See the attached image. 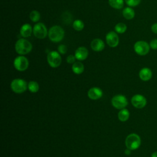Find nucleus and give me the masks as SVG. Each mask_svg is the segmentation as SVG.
Segmentation results:
<instances>
[{
	"label": "nucleus",
	"instance_id": "f257e3e1",
	"mask_svg": "<svg viewBox=\"0 0 157 157\" xmlns=\"http://www.w3.org/2000/svg\"><path fill=\"white\" fill-rule=\"evenodd\" d=\"M33 48L31 43L23 38L19 39L15 44V49L16 52L20 55H24L29 53Z\"/></svg>",
	"mask_w": 157,
	"mask_h": 157
},
{
	"label": "nucleus",
	"instance_id": "f03ea898",
	"mask_svg": "<svg viewBox=\"0 0 157 157\" xmlns=\"http://www.w3.org/2000/svg\"><path fill=\"white\" fill-rule=\"evenodd\" d=\"M48 36L51 41L59 42L61 41L64 37V31L60 26L55 25L50 28Z\"/></svg>",
	"mask_w": 157,
	"mask_h": 157
},
{
	"label": "nucleus",
	"instance_id": "7ed1b4c3",
	"mask_svg": "<svg viewBox=\"0 0 157 157\" xmlns=\"http://www.w3.org/2000/svg\"><path fill=\"white\" fill-rule=\"evenodd\" d=\"M141 144V139L140 136L135 133L129 134L125 139V145L127 148L131 150L137 149Z\"/></svg>",
	"mask_w": 157,
	"mask_h": 157
},
{
	"label": "nucleus",
	"instance_id": "20e7f679",
	"mask_svg": "<svg viewBox=\"0 0 157 157\" xmlns=\"http://www.w3.org/2000/svg\"><path fill=\"white\" fill-rule=\"evenodd\" d=\"M134 52L140 56H145L147 55L150 50V45L144 40H138L134 45Z\"/></svg>",
	"mask_w": 157,
	"mask_h": 157
},
{
	"label": "nucleus",
	"instance_id": "39448f33",
	"mask_svg": "<svg viewBox=\"0 0 157 157\" xmlns=\"http://www.w3.org/2000/svg\"><path fill=\"white\" fill-rule=\"evenodd\" d=\"M12 90L16 93H22L28 88L26 82L21 78H16L12 81L10 83Z\"/></svg>",
	"mask_w": 157,
	"mask_h": 157
},
{
	"label": "nucleus",
	"instance_id": "423d86ee",
	"mask_svg": "<svg viewBox=\"0 0 157 157\" xmlns=\"http://www.w3.org/2000/svg\"><path fill=\"white\" fill-rule=\"evenodd\" d=\"M47 62L52 67H57L61 63V57L59 53L56 51H52L49 52L47 57Z\"/></svg>",
	"mask_w": 157,
	"mask_h": 157
},
{
	"label": "nucleus",
	"instance_id": "0eeeda50",
	"mask_svg": "<svg viewBox=\"0 0 157 157\" xmlns=\"http://www.w3.org/2000/svg\"><path fill=\"white\" fill-rule=\"evenodd\" d=\"M33 33L34 36L38 39H44L48 34L47 27L43 23H37L34 25L33 28Z\"/></svg>",
	"mask_w": 157,
	"mask_h": 157
},
{
	"label": "nucleus",
	"instance_id": "6e6552de",
	"mask_svg": "<svg viewBox=\"0 0 157 157\" xmlns=\"http://www.w3.org/2000/svg\"><path fill=\"white\" fill-rule=\"evenodd\" d=\"M111 103L115 108L121 110L127 106L128 102L126 96L122 94H117L112 98Z\"/></svg>",
	"mask_w": 157,
	"mask_h": 157
},
{
	"label": "nucleus",
	"instance_id": "1a4fd4ad",
	"mask_svg": "<svg viewBox=\"0 0 157 157\" xmlns=\"http://www.w3.org/2000/svg\"><path fill=\"white\" fill-rule=\"evenodd\" d=\"M14 67L18 71H24L27 69L29 66V61L28 59L23 56L20 55L15 58L13 61Z\"/></svg>",
	"mask_w": 157,
	"mask_h": 157
},
{
	"label": "nucleus",
	"instance_id": "9d476101",
	"mask_svg": "<svg viewBox=\"0 0 157 157\" xmlns=\"http://www.w3.org/2000/svg\"><path fill=\"white\" fill-rule=\"evenodd\" d=\"M131 104L137 109H142L147 104V99L142 94H135L131 98Z\"/></svg>",
	"mask_w": 157,
	"mask_h": 157
},
{
	"label": "nucleus",
	"instance_id": "9b49d317",
	"mask_svg": "<svg viewBox=\"0 0 157 157\" xmlns=\"http://www.w3.org/2000/svg\"><path fill=\"white\" fill-rule=\"evenodd\" d=\"M105 40L107 44L110 47H116L119 44V37L113 31H110L106 34Z\"/></svg>",
	"mask_w": 157,
	"mask_h": 157
},
{
	"label": "nucleus",
	"instance_id": "f8f14e48",
	"mask_svg": "<svg viewBox=\"0 0 157 157\" xmlns=\"http://www.w3.org/2000/svg\"><path fill=\"white\" fill-rule=\"evenodd\" d=\"M74 55L78 61L85 60L88 56V49L85 47H80L76 49Z\"/></svg>",
	"mask_w": 157,
	"mask_h": 157
},
{
	"label": "nucleus",
	"instance_id": "ddd939ff",
	"mask_svg": "<svg viewBox=\"0 0 157 157\" xmlns=\"http://www.w3.org/2000/svg\"><path fill=\"white\" fill-rule=\"evenodd\" d=\"M102 91L98 87H93L88 91V96L93 100H97L102 96Z\"/></svg>",
	"mask_w": 157,
	"mask_h": 157
},
{
	"label": "nucleus",
	"instance_id": "4468645a",
	"mask_svg": "<svg viewBox=\"0 0 157 157\" xmlns=\"http://www.w3.org/2000/svg\"><path fill=\"white\" fill-rule=\"evenodd\" d=\"M91 48L92 50H93L95 52H101L102 51L104 47H105V44L103 40L101 39H93L90 44Z\"/></svg>",
	"mask_w": 157,
	"mask_h": 157
},
{
	"label": "nucleus",
	"instance_id": "2eb2a0df",
	"mask_svg": "<svg viewBox=\"0 0 157 157\" xmlns=\"http://www.w3.org/2000/svg\"><path fill=\"white\" fill-rule=\"evenodd\" d=\"M139 76L142 81H148L152 77V71L148 67H143L140 70Z\"/></svg>",
	"mask_w": 157,
	"mask_h": 157
},
{
	"label": "nucleus",
	"instance_id": "dca6fc26",
	"mask_svg": "<svg viewBox=\"0 0 157 157\" xmlns=\"http://www.w3.org/2000/svg\"><path fill=\"white\" fill-rule=\"evenodd\" d=\"M33 32V28L28 23H25L21 26L20 29V33L23 37H28L31 36Z\"/></svg>",
	"mask_w": 157,
	"mask_h": 157
},
{
	"label": "nucleus",
	"instance_id": "f3484780",
	"mask_svg": "<svg viewBox=\"0 0 157 157\" xmlns=\"http://www.w3.org/2000/svg\"><path fill=\"white\" fill-rule=\"evenodd\" d=\"M122 14L126 20H132L135 17V12L131 7H125L122 11Z\"/></svg>",
	"mask_w": 157,
	"mask_h": 157
},
{
	"label": "nucleus",
	"instance_id": "a211bd4d",
	"mask_svg": "<svg viewBox=\"0 0 157 157\" xmlns=\"http://www.w3.org/2000/svg\"><path fill=\"white\" fill-rule=\"evenodd\" d=\"M72 70L76 74H80L84 71V65L80 61H75L72 66Z\"/></svg>",
	"mask_w": 157,
	"mask_h": 157
},
{
	"label": "nucleus",
	"instance_id": "6ab92c4d",
	"mask_svg": "<svg viewBox=\"0 0 157 157\" xmlns=\"http://www.w3.org/2000/svg\"><path fill=\"white\" fill-rule=\"evenodd\" d=\"M129 112L126 109H121L118 113V118L120 121L124 122L126 121L129 118Z\"/></svg>",
	"mask_w": 157,
	"mask_h": 157
},
{
	"label": "nucleus",
	"instance_id": "aec40b11",
	"mask_svg": "<svg viewBox=\"0 0 157 157\" xmlns=\"http://www.w3.org/2000/svg\"><path fill=\"white\" fill-rule=\"evenodd\" d=\"M109 5L115 9H121L124 6V0H108Z\"/></svg>",
	"mask_w": 157,
	"mask_h": 157
},
{
	"label": "nucleus",
	"instance_id": "412c9836",
	"mask_svg": "<svg viewBox=\"0 0 157 157\" xmlns=\"http://www.w3.org/2000/svg\"><path fill=\"white\" fill-rule=\"evenodd\" d=\"M28 88L31 93H36L39 89V85L36 81H30L28 84Z\"/></svg>",
	"mask_w": 157,
	"mask_h": 157
},
{
	"label": "nucleus",
	"instance_id": "4be33fe9",
	"mask_svg": "<svg viewBox=\"0 0 157 157\" xmlns=\"http://www.w3.org/2000/svg\"><path fill=\"white\" fill-rule=\"evenodd\" d=\"M127 29V26L123 23H118L115 26V30L117 33L123 34L126 32Z\"/></svg>",
	"mask_w": 157,
	"mask_h": 157
},
{
	"label": "nucleus",
	"instance_id": "5701e85b",
	"mask_svg": "<svg viewBox=\"0 0 157 157\" xmlns=\"http://www.w3.org/2000/svg\"><path fill=\"white\" fill-rule=\"evenodd\" d=\"M72 26H73L74 29L75 31H82L83 29V28H84V23L81 20L77 19V20L74 21Z\"/></svg>",
	"mask_w": 157,
	"mask_h": 157
},
{
	"label": "nucleus",
	"instance_id": "b1692460",
	"mask_svg": "<svg viewBox=\"0 0 157 157\" xmlns=\"http://www.w3.org/2000/svg\"><path fill=\"white\" fill-rule=\"evenodd\" d=\"M40 18V13L36 10H32L29 13V18L31 19V20L33 22L38 21L39 20Z\"/></svg>",
	"mask_w": 157,
	"mask_h": 157
},
{
	"label": "nucleus",
	"instance_id": "393cba45",
	"mask_svg": "<svg viewBox=\"0 0 157 157\" xmlns=\"http://www.w3.org/2000/svg\"><path fill=\"white\" fill-rule=\"evenodd\" d=\"M126 4L129 6V7H136L141 2V0H124Z\"/></svg>",
	"mask_w": 157,
	"mask_h": 157
},
{
	"label": "nucleus",
	"instance_id": "a878e982",
	"mask_svg": "<svg viewBox=\"0 0 157 157\" xmlns=\"http://www.w3.org/2000/svg\"><path fill=\"white\" fill-rule=\"evenodd\" d=\"M58 51L60 54H65L67 51V48L66 45L61 44L58 47Z\"/></svg>",
	"mask_w": 157,
	"mask_h": 157
},
{
	"label": "nucleus",
	"instance_id": "bb28decb",
	"mask_svg": "<svg viewBox=\"0 0 157 157\" xmlns=\"http://www.w3.org/2000/svg\"><path fill=\"white\" fill-rule=\"evenodd\" d=\"M149 45L151 49L156 50H157V38L151 39L149 43Z\"/></svg>",
	"mask_w": 157,
	"mask_h": 157
},
{
	"label": "nucleus",
	"instance_id": "cd10ccee",
	"mask_svg": "<svg viewBox=\"0 0 157 157\" xmlns=\"http://www.w3.org/2000/svg\"><path fill=\"white\" fill-rule=\"evenodd\" d=\"M75 59H76V58H75V55L74 56L72 55H70L67 57L66 61L69 64H74L75 62Z\"/></svg>",
	"mask_w": 157,
	"mask_h": 157
},
{
	"label": "nucleus",
	"instance_id": "c85d7f7f",
	"mask_svg": "<svg viewBox=\"0 0 157 157\" xmlns=\"http://www.w3.org/2000/svg\"><path fill=\"white\" fill-rule=\"evenodd\" d=\"M151 31L153 33L157 34V23H154L151 25Z\"/></svg>",
	"mask_w": 157,
	"mask_h": 157
},
{
	"label": "nucleus",
	"instance_id": "c756f323",
	"mask_svg": "<svg viewBox=\"0 0 157 157\" xmlns=\"http://www.w3.org/2000/svg\"><path fill=\"white\" fill-rule=\"evenodd\" d=\"M124 153L125 155H129L131 154V150L128 149V148H126L125 150H124Z\"/></svg>",
	"mask_w": 157,
	"mask_h": 157
},
{
	"label": "nucleus",
	"instance_id": "7c9ffc66",
	"mask_svg": "<svg viewBox=\"0 0 157 157\" xmlns=\"http://www.w3.org/2000/svg\"><path fill=\"white\" fill-rule=\"evenodd\" d=\"M151 157H157V151L153 152V153L151 154Z\"/></svg>",
	"mask_w": 157,
	"mask_h": 157
}]
</instances>
